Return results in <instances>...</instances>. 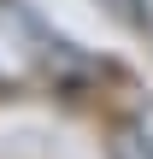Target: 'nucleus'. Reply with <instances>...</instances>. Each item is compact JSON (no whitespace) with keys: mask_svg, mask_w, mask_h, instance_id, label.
Segmentation results:
<instances>
[{"mask_svg":"<svg viewBox=\"0 0 153 159\" xmlns=\"http://www.w3.org/2000/svg\"><path fill=\"white\" fill-rule=\"evenodd\" d=\"M106 6H112L124 24H147V0H106Z\"/></svg>","mask_w":153,"mask_h":159,"instance_id":"nucleus-2","label":"nucleus"},{"mask_svg":"<svg viewBox=\"0 0 153 159\" xmlns=\"http://www.w3.org/2000/svg\"><path fill=\"white\" fill-rule=\"evenodd\" d=\"M112 159H153V142L147 136H124V142L112 148Z\"/></svg>","mask_w":153,"mask_h":159,"instance_id":"nucleus-1","label":"nucleus"}]
</instances>
